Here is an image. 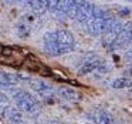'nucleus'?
Masks as SVG:
<instances>
[{
	"mask_svg": "<svg viewBox=\"0 0 132 124\" xmlns=\"http://www.w3.org/2000/svg\"><path fill=\"white\" fill-rule=\"evenodd\" d=\"M30 83H31V89L34 90L43 100H47V101L53 100L55 91L51 86H48L47 83H44V81H41V80H33V81H30Z\"/></svg>",
	"mask_w": 132,
	"mask_h": 124,
	"instance_id": "6",
	"label": "nucleus"
},
{
	"mask_svg": "<svg viewBox=\"0 0 132 124\" xmlns=\"http://www.w3.org/2000/svg\"><path fill=\"white\" fill-rule=\"evenodd\" d=\"M57 93L61 98H64V100H67V101H78L81 97L74 89H70V87H60V89L57 90Z\"/></svg>",
	"mask_w": 132,
	"mask_h": 124,
	"instance_id": "13",
	"label": "nucleus"
},
{
	"mask_svg": "<svg viewBox=\"0 0 132 124\" xmlns=\"http://www.w3.org/2000/svg\"><path fill=\"white\" fill-rule=\"evenodd\" d=\"M44 52L53 57L68 54L75 49V39L68 30H54L47 32L43 37Z\"/></svg>",
	"mask_w": 132,
	"mask_h": 124,
	"instance_id": "1",
	"label": "nucleus"
},
{
	"mask_svg": "<svg viewBox=\"0 0 132 124\" xmlns=\"http://www.w3.org/2000/svg\"><path fill=\"white\" fill-rule=\"evenodd\" d=\"M132 86V80L129 77H119V78H115L112 81L111 87L112 89H126V87Z\"/></svg>",
	"mask_w": 132,
	"mask_h": 124,
	"instance_id": "14",
	"label": "nucleus"
},
{
	"mask_svg": "<svg viewBox=\"0 0 132 124\" xmlns=\"http://www.w3.org/2000/svg\"><path fill=\"white\" fill-rule=\"evenodd\" d=\"M12 97L14 101L16 107H17L20 111L27 113L30 115H37L40 113V104L37 103L34 97H33L30 93L24 91V90H12Z\"/></svg>",
	"mask_w": 132,
	"mask_h": 124,
	"instance_id": "2",
	"label": "nucleus"
},
{
	"mask_svg": "<svg viewBox=\"0 0 132 124\" xmlns=\"http://www.w3.org/2000/svg\"><path fill=\"white\" fill-rule=\"evenodd\" d=\"M77 9H78V2H71V3H70V9H68L67 17H70L71 20H75V19H77Z\"/></svg>",
	"mask_w": 132,
	"mask_h": 124,
	"instance_id": "15",
	"label": "nucleus"
},
{
	"mask_svg": "<svg viewBox=\"0 0 132 124\" xmlns=\"http://www.w3.org/2000/svg\"><path fill=\"white\" fill-rule=\"evenodd\" d=\"M104 63H105V61H104L101 57H98V56H91V57H89L85 63H82V66L80 67L78 76H87V74H89V73H92V71H97Z\"/></svg>",
	"mask_w": 132,
	"mask_h": 124,
	"instance_id": "7",
	"label": "nucleus"
},
{
	"mask_svg": "<svg viewBox=\"0 0 132 124\" xmlns=\"http://www.w3.org/2000/svg\"><path fill=\"white\" fill-rule=\"evenodd\" d=\"M117 21L118 20L114 16H111L106 12L105 14H102V16L92 17L91 20L85 24V30L88 32V34H91V36H104Z\"/></svg>",
	"mask_w": 132,
	"mask_h": 124,
	"instance_id": "3",
	"label": "nucleus"
},
{
	"mask_svg": "<svg viewBox=\"0 0 132 124\" xmlns=\"http://www.w3.org/2000/svg\"><path fill=\"white\" fill-rule=\"evenodd\" d=\"M131 91H132V87H131Z\"/></svg>",
	"mask_w": 132,
	"mask_h": 124,
	"instance_id": "18",
	"label": "nucleus"
},
{
	"mask_svg": "<svg viewBox=\"0 0 132 124\" xmlns=\"http://www.w3.org/2000/svg\"><path fill=\"white\" fill-rule=\"evenodd\" d=\"M128 46H132V23H126L125 29L121 33L114 49H125Z\"/></svg>",
	"mask_w": 132,
	"mask_h": 124,
	"instance_id": "10",
	"label": "nucleus"
},
{
	"mask_svg": "<svg viewBox=\"0 0 132 124\" xmlns=\"http://www.w3.org/2000/svg\"><path fill=\"white\" fill-rule=\"evenodd\" d=\"M125 26H126V23H122V21L118 20L117 23H115L114 26H112L111 29H109L108 32L102 36V44H104V46L114 49V46L117 44V41H118V39H119L121 33L123 32V29H125Z\"/></svg>",
	"mask_w": 132,
	"mask_h": 124,
	"instance_id": "4",
	"label": "nucleus"
},
{
	"mask_svg": "<svg viewBox=\"0 0 132 124\" xmlns=\"http://www.w3.org/2000/svg\"><path fill=\"white\" fill-rule=\"evenodd\" d=\"M24 4H26L36 16H41V14H44L47 10H50V2H40V0L34 2V0H31V2H26Z\"/></svg>",
	"mask_w": 132,
	"mask_h": 124,
	"instance_id": "12",
	"label": "nucleus"
},
{
	"mask_svg": "<svg viewBox=\"0 0 132 124\" xmlns=\"http://www.w3.org/2000/svg\"><path fill=\"white\" fill-rule=\"evenodd\" d=\"M2 117L7 118L12 124H26L23 115H21V111L16 106H9L6 108H2Z\"/></svg>",
	"mask_w": 132,
	"mask_h": 124,
	"instance_id": "8",
	"label": "nucleus"
},
{
	"mask_svg": "<svg viewBox=\"0 0 132 124\" xmlns=\"http://www.w3.org/2000/svg\"><path fill=\"white\" fill-rule=\"evenodd\" d=\"M111 124H122V123H121V121H118V120H114V118H112Z\"/></svg>",
	"mask_w": 132,
	"mask_h": 124,
	"instance_id": "16",
	"label": "nucleus"
},
{
	"mask_svg": "<svg viewBox=\"0 0 132 124\" xmlns=\"http://www.w3.org/2000/svg\"><path fill=\"white\" fill-rule=\"evenodd\" d=\"M88 118L91 120L92 124H111L112 117L102 108H92L88 113Z\"/></svg>",
	"mask_w": 132,
	"mask_h": 124,
	"instance_id": "9",
	"label": "nucleus"
},
{
	"mask_svg": "<svg viewBox=\"0 0 132 124\" xmlns=\"http://www.w3.org/2000/svg\"><path fill=\"white\" fill-rule=\"evenodd\" d=\"M70 3L71 2H68V0H54V2H50V10L57 16H67Z\"/></svg>",
	"mask_w": 132,
	"mask_h": 124,
	"instance_id": "11",
	"label": "nucleus"
},
{
	"mask_svg": "<svg viewBox=\"0 0 132 124\" xmlns=\"http://www.w3.org/2000/svg\"><path fill=\"white\" fill-rule=\"evenodd\" d=\"M92 14H94V4L89 3V2H78L77 19H75L78 23L85 26L92 19Z\"/></svg>",
	"mask_w": 132,
	"mask_h": 124,
	"instance_id": "5",
	"label": "nucleus"
},
{
	"mask_svg": "<svg viewBox=\"0 0 132 124\" xmlns=\"http://www.w3.org/2000/svg\"><path fill=\"white\" fill-rule=\"evenodd\" d=\"M82 124H85V123H82ZM87 124H89V123H87Z\"/></svg>",
	"mask_w": 132,
	"mask_h": 124,
	"instance_id": "17",
	"label": "nucleus"
}]
</instances>
